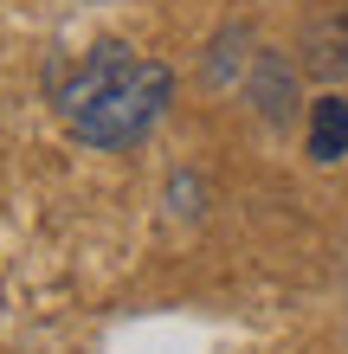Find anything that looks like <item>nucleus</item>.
<instances>
[{
	"instance_id": "f257e3e1",
	"label": "nucleus",
	"mask_w": 348,
	"mask_h": 354,
	"mask_svg": "<svg viewBox=\"0 0 348 354\" xmlns=\"http://www.w3.org/2000/svg\"><path fill=\"white\" fill-rule=\"evenodd\" d=\"M168 97H174L168 65L116 46V39L77 52L71 65L52 71V110L91 149H136L168 116Z\"/></svg>"
},
{
	"instance_id": "f03ea898",
	"label": "nucleus",
	"mask_w": 348,
	"mask_h": 354,
	"mask_svg": "<svg viewBox=\"0 0 348 354\" xmlns=\"http://www.w3.org/2000/svg\"><path fill=\"white\" fill-rule=\"evenodd\" d=\"M310 155L316 161H342L348 155V97H316V110H310Z\"/></svg>"
}]
</instances>
